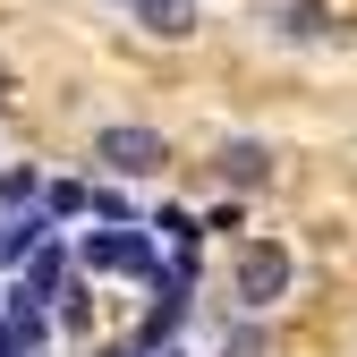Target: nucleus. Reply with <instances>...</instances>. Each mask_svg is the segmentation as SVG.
Masks as SVG:
<instances>
[{
  "label": "nucleus",
  "mask_w": 357,
  "mask_h": 357,
  "mask_svg": "<svg viewBox=\"0 0 357 357\" xmlns=\"http://www.w3.org/2000/svg\"><path fill=\"white\" fill-rule=\"evenodd\" d=\"M52 238V213H9L0 221V273H17V264H34V247Z\"/></svg>",
  "instance_id": "obj_6"
},
{
  "label": "nucleus",
  "mask_w": 357,
  "mask_h": 357,
  "mask_svg": "<svg viewBox=\"0 0 357 357\" xmlns=\"http://www.w3.org/2000/svg\"><path fill=\"white\" fill-rule=\"evenodd\" d=\"M153 230H170L178 247H196V238H204V221H196L188 204H162V213H153Z\"/></svg>",
  "instance_id": "obj_11"
},
{
  "label": "nucleus",
  "mask_w": 357,
  "mask_h": 357,
  "mask_svg": "<svg viewBox=\"0 0 357 357\" xmlns=\"http://www.w3.org/2000/svg\"><path fill=\"white\" fill-rule=\"evenodd\" d=\"M289 43H324L332 34V9H324V0H281V17H273Z\"/></svg>",
  "instance_id": "obj_8"
},
{
  "label": "nucleus",
  "mask_w": 357,
  "mask_h": 357,
  "mask_svg": "<svg viewBox=\"0 0 357 357\" xmlns=\"http://www.w3.org/2000/svg\"><path fill=\"white\" fill-rule=\"evenodd\" d=\"M43 213H52V221L94 213V188H85V178H43Z\"/></svg>",
  "instance_id": "obj_10"
},
{
  "label": "nucleus",
  "mask_w": 357,
  "mask_h": 357,
  "mask_svg": "<svg viewBox=\"0 0 357 357\" xmlns=\"http://www.w3.org/2000/svg\"><path fill=\"white\" fill-rule=\"evenodd\" d=\"M34 204H43V170L0 162V213H34Z\"/></svg>",
  "instance_id": "obj_9"
},
{
  "label": "nucleus",
  "mask_w": 357,
  "mask_h": 357,
  "mask_svg": "<svg viewBox=\"0 0 357 357\" xmlns=\"http://www.w3.org/2000/svg\"><path fill=\"white\" fill-rule=\"evenodd\" d=\"M119 9H128V0H119Z\"/></svg>",
  "instance_id": "obj_14"
},
{
  "label": "nucleus",
  "mask_w": 357,
  "mask_h": 357,
  "mask_svg": "<svg viewBox=\"0 0 357 357\" xmlns=\"http://www.w3.org/2000/svg\"><path fill=\"white\" fill-rule=\"evenodd\" d=\"M85 264H94V273L162 281V264H153V238H145V230H85Z\"/></svg>",
  "instance_id": "obj_3"
},
{
  "label": "nucleus",
  "mask_w": 357,
  "mask_h": 357,
  "mask_svg": "<svg viewBox=\"0 0 357 357\" xmlns=\"http://www.w3.org/2000/svg\"><path fill=\"white\" fill-rule=\"evenodd\" d=\"M128 17L145 34H162V43H188L196 34V0H128Z\"/></svg>",
  "instance_id": "obj_7"
},
{
  "label": "nucleus",
  "mask_w": 357,
  "mask_h": 357,
  "mask_svg": "<svg viewBox=\"0 0 357 357\" xmlns=\"http://www.w3.org/2000/svg\"><path fill=\"white\" fill-rule=\"evenodd\" d=\"M238 306L247 315H264V306H281L289 298V247L281 238H255V247H238Z\"/></svg>",
  "instance_id": "obj_2"
},
{
  "label": "nucleus",
  "mask_w": 357,
  "mask_h": 357,
  "mask_svg": "<svg viewBox=\"0 0 357 357\" xmlns=\"http://www.w3.org/2000/svg\"><path fill=\"white\" fill-rule=\"evenodd\" d=\"M94 162L119 170V178H162V170H170V137H162V128L119 119V128H102V137H94Z\"/></svg>",
  "instance_id": "obj_1"
},
{
  "label": "nucleus",
  "mask_w": 357,
  "mask_h": 357,
  "mask_svg": "<svg viewBox=\"0 0 357 357\" xmlns=\"http://www.w3.org/2000/svg\"><path fill=\"white\" fill-rule=\"evenodd\" d=\"M60 281H68V255H60L52 238H43V247H34V264H26V281H17V298H9V306H34V315H43V306H52V298H60Z\"/></svg>",
  "instance_id": "obj_4"
},
{
  "label": "nucleus",
  "mask_w": 357,
  "mask_h": 357,
  "mask_svg": "<svg viewBox=\"0 0 357 357\" xmlns=\"http://www.w3.org/2000/svg\"><path fill=\"white\" fill-rule=\"evenodd\" d=\"M221 357H264V324H255V315H247V324H238V332H230V340H221Z\"/></svg>",
  "instance_id": "obj_12"
},
{
  "label": "nucleus",
  "mask_w": 357,
  "mask_h": 357,
  "mask_svg": "<svg viewBox=\"0 0 357 357\" xmlns=\"http://www.w3.org/2000/svg\"><path fill=\"white\" fill-rule=\"evenodd\" d=\"M213 170L230 178V188H264V178H273V145H255V137H230L213 153Z\"/></svg>",
  "instance_id": "obj_5"
},
{
  "label": "nucleus",
  "mask_w": 357,
  "mask_h": 357,
  "mask_svg": "<svg viewBox=\"0 0 357 357\" xmlns=\"http://www.w3.org/2000/svg\"><path fill=\"white\" fill-rule=\"evenodd\" d=\"M0 102H9V60H0Z\"/></svg>",
  "instance_id": "obj_13"
}]
</instances>
